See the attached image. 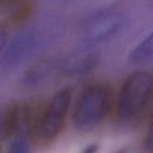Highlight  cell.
<instances>
[{"instance_id":"1","label":"cell","mask_w":153,"mask_h":153,"mask_svg":"<svg viewBox=\"0 0 153 153\" xmlns=\"http://www.w3.org/2000/svg\"><path fill=\"white\" fill-rule=\"evenodd\" d=\"M113 101L112 88L99 83L87 88L78 99L73 112V123L81 131L97 128L107 117Z\"/></svg>"},{"instance_id":"2","label":"cell","mask_w":153,"mask_h":153,"mask_svg":"<svg viewBox=\"0 0 153 153\" xmlns=\"http://www.w3.org/2000/svg\"><path fill=\"white\" fill-rule=\"evenodd\" d=\"M152 92V74L137 70L126 78L123 84L117 102L118 118L123 123L134 122L147 108Z\"/></svg>"},{"instance_id":"3","label":"cell","mask_w":153,"mask_h":153,"mask_svg":"<svg viewBox=\"0 0 153 153\" xmlns=\"http://www.w3.org/2000/svg\"><path fill=\"white\" fill-rule=\"evenodd\" d=\"M71 100L70 88H62L54 95L40 117L37 136L42 140L51 141L58 137L64 125Z\"/></svg>"},{"instance_id":"4","label":"cell","mask_w":153,"mask_h":153,"mask_svg":"<svg viewBox=\"0 0 153 153\" xmlns=\"http://www.w3.org/2000/svg\"><path fill=\"white\" fill-rule=\"evenodd\" d=\"M100 55L96 52H85L72 55L59 64V73L69 77H82L98 65Z\"/></svg>"},{"instance_id":"5","label":"cell","mask_w":153,"mask_h":153,"mask_svg":"<svg viewBox=\"0 0 153 153\" xmlns=\"http://www.w3.org/2000/svg\"><path fill=\"white\" fill-rule=\"evenodd\" d=\"M34 45V39L31 34H22L15 38L3 53L0 67L3 70L14 67L30 53Z\"/></svg>"},{"instance_id":"6","label":"cell","mask_w":153,"mask_h":153,"mask_svg":"<svg viewBox=\"0 0 153 153\" xmlns=\"http://www.w3.org/2000/svg\"><path fill=\"white\" fill-rule=\"evenodd\" d=\"M55 72H59V64H55L50 60H42L24 73L21 85L25 88H36L49 80Z\"/></svg>"},{"instance_id":"7","label":"cell","mask_w":153,"mask_h":153,"mask_svg":"<svg viewBox=\"0 0 153 153\" xmlns=\"http://www.w3.org/2000/svg\"><path fill=\"white\" fill-rule=\"evenodd\" d=\"M120 22L114 15H102L88 25L85 36L93 42H100L110 38L119 29Z\"/></svg>"},{"instance_id":"8","label":"cell","mask_w":153,"mask_h":153,"mask_svg":"<svg viewBox=\"0 0 153 153\" xmlns=\"http://www.w3.org/2000/svg\"><path fill=\"white\" fill-rule=\"evenodd\" d=\"M3 131L7 138L18 134H25L24 123V105L12 103L7 107L3 118Z\"/></svg>"},{"instance_id":"9","label":"cell","mask_w":153,"mask_h":153,"mask_svg":"<svg viewBox=\"0 0 153 153\" xmlns=\"http://www.w3.org/2000/svg\"><path fill=\"white\" fill-rule=\"evenodd\" d=\"M153 56L152 33L142 40L129 55V61L134 65H144L152 61Z\"/></svg>"},{"instance_id":"10","label":"cell","mask_w":153,"mask_h":153,"mask_svg":"<svg viewBox=\"0 0 153 153\" xmlns=\"http://www.w3.org/2000/svg\"><path fill=\"white\" fill-rule=\"evenodd\" d=\"M7 153H32L26 134H18L12 137Z\"/></svg>"},{"instance_id":"11","label":"cell","mask_w":153,"mask_h":153,"mask_svg":"<svg viewBox=\"0 0 153 153\" xmlns=\"http://www.w3.org/2000/svg\"><path fill=\"white\" fill-rule=\"evenodd\" d=\"M152 124L150 123L149 127L148 128V131L146 133V137L144 140V149L147 152L152 153V146H153V140H152Z\"/></svg>"},{"instance_id":"12","label":"cell","mask_w":153,"mask_h":153,"mask_svg":"<svg viewBox=\"0 0 153 153\" xmlns=\"http://www.w3.org/2000/svg\"><path fill=\"white\" fill-rule=\"evenodd\" d=\"M7 39V31L5 27L0 25V52L4 49Z\"/></svg>"},{"instance_id":"13","label":"cell","mask_w":153,"mask_h":153,"mask_svg":"<svg viewBox=\"0 0 153 153\" xmlns=\"http://www.w3.org/2000/svg\"><path fill=\"white\" fill-rule=\"evenodd\" d=\"M99 149H100V146L98 143H93L84 148L80 153H97Z\"/></svg>"},{"instance_id":"14","label":"cell","mask_w":153,"mask_h":153,"mask_svg":"<svg viewBox=\"0 0 153 153\" xmlns=\"http://www.w3.org/2000/svg\"><path fill=\"white\" fill-rule=\"evenodd\" d=\"M19 1V0H0V7H7L9 9Z\"/></svg>"},{"instance_id":"15","label":"cell","mask_w":153,"mask_h":153,"mask_svg":"<svg viewBox=\"0 0 153 153\" xmlns=\"http://www.w3.org/2000/svg\"><path fill=\"white\" fill-rule=\"evenodd\" d=\"M117 153H128V150L127 149H123L121 150L118 151Z\"/></svg>"}]
</instances>
